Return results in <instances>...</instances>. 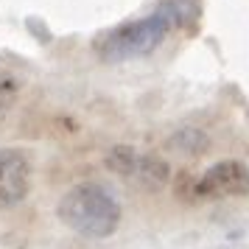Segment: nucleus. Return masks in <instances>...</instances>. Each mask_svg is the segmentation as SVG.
<instances>
[{"label":"nucleus","mask_w":249,"mask_h":249,"mask_svg":"<svg viewBox=\"0 0 249 249\" xmlns=\"http://www.w3.org/2000/svg\"><path fill=\"white\" fill-rule=\"evenodd\" d=\"M31 191V162L17 148H0V210L20 204Z\"/></svg>","instance_id":"obj_4"},{"label":"nucleus","mask_w":249,"mask_h":249,"mask_svg":"<svg viewBox=\"0 0 249 249\" xmlns=\"http://www.w3.org/2000/svg\"><path fill=\"white\" fill-rule=\"evenodd\" d=\"M107 168L115 171V174H121V177H132L135 174V165H137V151L132 146H115L109 148V154H107Z\"/></svg>","instance_id":"obj_6"},{"label":"nucleus","mask_w":249,"mask_h":249,"mask_svg":"<svg viewBox=\"0 0 249 249\" xmlns=\"http://www.w3.org/2000/svg\"><path fill=\"white\" fill-rule=\"evenodd\" d=\"M132 177L140 179L146 188H162L171 179V168H168V162L162 157H157V154H148V157L137 154V165H135Z\"/></svg>","instance_id":"obj_5"},{"label":"nucleus","mask_w":249,"mask_h":249,"mask_svg":"<svg viewBox=\"0 0 249 249\" xmlns=\"http://www.w3.org/2000/svg\"><path fill=\"white\" fill-rule=\"evenodd\" d=\"M174 25L162 12H154L151 17L135 20V23L118 25L115 31L98 39V53L104 62H126L135 56H148L151 51L162 45V39L168 36Z\"/></svg>","instance_id":"obj_2"},{"label":"nucleus","mask_w":249,"mask_h":249,"mask_svg":"<svg viewBox=\"0 0 249 249\" xmlns=\"http://www.w3.org/2000/svg\"><path fill=\"white\" fill-rule=\"evenodd\" d=\"M171 146L185 151V154H204L207 146H210V140H207V135H202L199 129H182L179 135L171 140Z\"/></svg>","instance_id":"obj_7"},{"label":"nucleus","mask_w":249,"mask_h":249,"mask_svg":"<svg viewBox=\"0 0 249 249\" xmlns=\"http://www.w3.org/2000/svg\"><path fill=\"white\" fill-rule=\"evenodd\" d=\"M249 168L238 160H221L196 179V199H221V196H247Z\"/></svg>","instance_id":"obj_3"},{"label":"nucleus","mask_w":249,"mask_h":249,"mask_svg":"<svg viewBox=\"0 0 249 249\" xmlns=\"http://www.w3.org/2000/svg\"><path fill=\"white\" fill-rule=\"evenodd\" d=\"M59 221L70 227L76 235L84 238H107L121 227V204L112 193L95 185V182H81L73 185L56 207Z\"/></svg>","instance_id":"obj_1"}]
</instances>
